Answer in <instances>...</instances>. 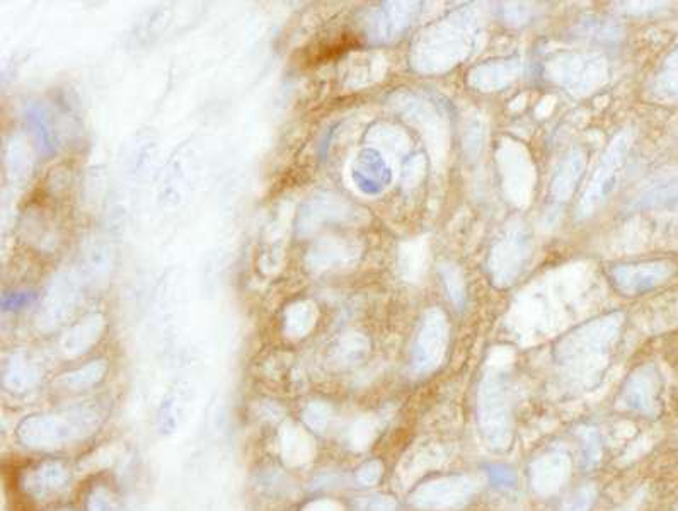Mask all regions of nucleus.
Returning <instances> with one entry per match:
<instances>
[{
    "mask_svg": "<svg viewBox=\"0 0 678 511\" xmlns=\"http://www.w3.org/2000/svg\"><path fill=\"white\" fill-rule=\"evenodd\" d=\"M101 416L96 409L74 408L55 414L29 416L18 428V436L31 449H59L67 443L89 436L100 427Z\"/></svg>",
    "mask_w": 678,
    "mask_h": 511,
    "instance_id": "1",
    "label": "nucleus"
},
{
    "mask_svg": "<svg viewBox=\"0 0 678 511\" xmlns=\"http://www.w3.org/2000/svg\"><path fill=\"white\" fill-rule=\"evenodd\" d=\"M478 423L486 445L493 450L510 447L513 436V409L508 382L499 373L488 375L478 395Z\"/></svg>",
    "mask_w": 678,
    "mask_h": 511,
    "instance_id": "2",
    "label": "nucleus"
},
{
    "mask_svg": "<svg viewBox=\"0 0 678 511\" xmlns=\"http://www.w3.org/2000/svg\"><path fill=\"white\" fill-rule=\"evenodd\" d=\"M476 491V481L464 474L441 475L419 484L409 503L423 511H456L464 508Z\"/></svg>",
    "mask_w": 678,
    "mask_h": 511,
    "instance_id": "3",
    "label": "nucleus"
},
{
    "mask_svg": "<svg viewBox=\"0 0 678 511\" xmlns=\"http://www.w3.org/2000/svg\"><path fill=\"white\" fill-rule=\"evenodd\" d=\"M571 475V459L562 451H549L530 466V483L540 496H553L568 483Z\"/></svg>",
    "mask_w": 678,
    "mask_h": 511,
    "instance_id": "4",
    "label": "nucleus"
},
{
    "mask_svg": "<svg viewBox=\"0 0 678 511\" xmlns=\"http://www.w3.org/2000/svg\"><path fill=\"white\" fill-rule=\"evenodd\" d=\"M447 347V331L441 319H430L421 334L415 349V368L421 373H428L439 367Z\"/></svg>",
    "mask_w": 678,
    "mask_h": 511,
    "instance_id": "5",
    "label": "nucleus"
},
{
    "mask_svg": "<svg viewBox=\"0 0 678 511\" xmlns=\"http://www.w3.org/2000/svg\"><path fill=\"white\" fill-rule=\"evenodd\" d=\"M67 481H69V470L65 469L61 462H46V464H41L38 469L28 474L24 481V488L31 496L43 498V496H48L50 492L61 490Z\"/></svg>",
    "mask_w": 678,
    "mask_h": 511,
    "instance_id": "6",
    "label": "nucleus"
},
{
    "mask_svg": "<svg viewBox=\"0 0 678 511\" xmlns=\"http://www.w3.org/2000/svg\"><path fill=\"white\" fill-rule=\"evenodd\" d=\"M650 379L646 375H636L631 379L627 387L624 388L622 403L631 411H638L644 414L655 412V394L650 388Z\"/></svg>",
    "mask_w": 678,
    "mask_h": 511,
    "instance_id": "7",
    "label": "nucleus"
},
{
    "mask_svg": "<svg viewBox=\"0 0 678 511\" xmlns=\"http://www.w3.org/2000/svg\"><path fill=\"white\" fill-rule=\"evenodd\" d=\"M281 451L288 464H302L311 459L312 443L302 429L287 427L281 431Z\"/></svg>",
    "mask_w": 678,
    "mask_h": 511,
    "instance_id": "8",
    "label": "nucleus"
},
{
    "mask_svg": "<svg viewBox=\"0 0 678 511\" xmlns=\"http://www.w3.org/2000/svg\"><path fill=\"white\" fill-rule=\"evenodd\" d=\"M581 438V460L585 469L595 467L601 459V440L595 428L579 429Z\"/></svg>",
    "mask_w": 678,
    "mask_h": 511,
    "instance_id": "9",
    "label": "nucleus"
},
{
    "mask_svg": "<svg viewBox=\"0 0 678 511\" xmlns=\"http://www.w3.org/2000/svg\"><path fill=\"white\" fill-rule=\"evenodd\" d=\"M597 496L599 490L593 484H585L562 503L559 511H590L597 501Z\"/></svg>",
    "mask_w": 678,
    "mask_h": 511,
    "instance_id": "10",
    "label": "nucleus"
},
{
    "mask_svg": "<svg viewBox=\"0 0 678 511\" xmlns=\"http://www.w3.org/2000/svg\"><path fill=\"white\" fill-rule=\"evenodd\" d=\"M329 419H331V411L326 404L316 403V404H311L309 408L303 411V421L312 431L322 433L324 429L327 428Z\"/></svg>",
    "mask_w": 678,
    "mask_h": 511,
    "instance_id": "11",
    "label": "nucleus"
},
{
    "mask_svg": "<svg viewBox=\"0 0 678 511\" xmlns=\"http://www.w3.org/2000/svg\"><path fill=\"white\" fill-rule=\"evenodd\" d=\"M382 477V464L379 460H370L367 462L365 466H361L357 474V479L359 483H361L363 486H374L377 484Z\"/></svg>",
    "mask_w": 678,
    "mask_h": 511,
    "instance_id": "12",
    "label": "nucleus"
},
{
    "mask_svg": "<svg viewBox=\"0 0 678 511\" xmlns=\"http://www.w3.org/2000/svg\"><path fill=\"white\" fill-rule=\"evenodd\" d=\"M87 511H117V507H115L109 492L100 488L91 494Z\"/></svg>",
    "mask_w": 678,
    "mask_h": 511,
    "instance_id": "13",
    "label": "nucleus"
},
{
    "mask_svg": "<svg viewBox=\"0 0 678 511\" xmlns=\"http://www.w3.org/2000/svg\"><path fill=\"white\" fill-rule=\"evenodd\" d=\"M359 507L365 511H396L398 505L389 496H372L359 501Z\"/></svg>",
    "mask_w": 678,
    "mask_h": 511,
    "instance_id": "14",
    "label": "nucleus"
},
{
    "mask_svg": "<svg viewBox=\"0 0 678 511\" xmlns=\"http://www.w3.org/2000/svg\"><path fill=\"white\" fill-rule=\"evenodd\" d=\"M370 423L368 421H359L357 423V427L351 431V442L355 445H367L368 442V436H370Z\"/></svg>",
    "mask_w": 678,
    "mask_h": 511,
    "instance_id": "15",
    "label": "nucleus"
},
{
    "mask_svg": "<svg viewBox=\"0 0 678 511\" xmlns=\"http://www.w3.org/2000/svg\"><path fill=\"white\" fill-rule=\"evenodd\" d=\"M303 511H338V508L331 501H318V503L309 505Z\"/></svg>",
    "mask_w": 678,
    "mask_h": 511,
    "instance_id": "16",
    "label": "nucleus"
},
{
    "mask_svg": "<svg viewBox=\"0 0 678 511\" xmlns=\"http://www.w3.org/2000/svg\"><path fill=\"white\" fill-rule=\"evenodd\" d=\"M61 511H69V510H61Z\"/></svg>",
    "mask_w": 678,
    "mask_h": 511,
    "instance_id": "17",
    "label": "nucleus"
}]
</instances>
